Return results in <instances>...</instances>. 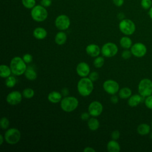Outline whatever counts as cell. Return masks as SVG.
I'll list each match as a JSON object with an SVG mask.
<instances>
[{
	"label": "cell",
	"instance_id": "cell-1",
	"mask_svg": "<svg viewBox=\"0 0 152 152\" xmlns=\"http://www.w3.org/2000/svg\"><path fill=\"white\" fill-rule=\"evenodd\" d=\"M77 90L82 96H89L93 90V81L89 78L83 77L78 82Z\"/></svg>",
	"mask_w": 152,
	"mask_h": 152
},
{
	"label": "cell",
	"instance_id": "cell-2",
	"mask_svg": "<svg viewBox=\"0 0 152 152\" xmlns=\"http://www.w3.org/2000/svg\"><path fill=\"white\" fill-rule=\"evenodd\" d=\"M26 63L24 61L23 58L19 56L13 58L10 62V68L12 73L15 75H21L23 74L26 69Z\"/></svg>",
	"mask_w": 152,
	"mask_h": 152
},
{
	"label": "cell",
	"instance_id": "cell-3",
	"mask_svg": "<svg viewBox=\"0 0 152 152\" xmlns=\"http://www.w3.org/2000/svg\"><path fill=\"white\" fill-rule=\"evenodd\" d=\"M48 15V11L46 8L42 5H35L31 11V17L33 20L37 22L45 21Z\"/></svg>",
	"mask_w": 152,
	"mask_h": 152
},
{
	"label": "cell",
	"instance_id": "cell-4",
	"mask_svg": "<svg viewBox=\"0 0 152 152\" xmlns=\"http://www.w3.org/2000/svg\"><path fill=\"white\" fill-rule=\"evenodd\" d=\"M78 106V99L73 96H66L61 101V107L66 112L74 111Z\"/></svg>",
	"mask_w": 152,
	"mask_h": 152
},
{
	"label": "cell",
	"instance_id": "cell-5",
	"mask_svg": "<svg viewBox=\"0 0 152 152\" xmlns=\"http://www.w3.org/2000/svg\"><path fill=\"white\" fill-rule=\"evenodd\" d=\"M138 93L142 97H147L152 94V81L148 78L141 80L138 87Z\"/></svg>",
	"mask_w": 152,
	"mask_h": 152
},
{
	"label": "cell",
	"instance_id": "cell-6",
	"mask_svg": "<svg viewBox=\"0 0 152 152\" xmlns=\"http://www.w3.org/2000/svg\"><path fill=\"white\" fill-rule=\"evenodd\" d=\"M4 138L8 144L11 145L15 144L18 142L21 138L20 131L17 128H10L5 132Z\"/></svg>",
	"mask_w": 152,
	"mask_h": 152
},
{
	"label": "cell",
	"instance_id": "cell-7",
	"mask_svg": "<svg viewBox=\"0 0 152 152\" xmlns=\"http://www.w3.org/2000/svg\"><path fill=\"white\" fill-rule=\"evenodd\" d=\"M120 31L125 35H131L135 31V25L129 19H123L119 24Z\"/></svg>",
	"mask_w": 152,
	"mask_h": 152
},
{
	"label": "cell",
	"instance_id": "cell-8",
	"mask_svg": "<svg viewBox=\"0 0 152 152\" xmlns=\"http://www.w3.org/2000/svg\"><path fill=\"white\" fill-rule=\"evenodd\" d=\"M118 48L116 45L112 42H108L103 45L101 52L103 56L110 58L114 56L118 52Z\"/></svg>",
	"mask_w": 152,
	"mask_h": 152
},
{
	"label": "cell",
	"instance_id": "cell-9",
	"mask_svg": "<svg viewBox=\"0 0 152 152\" xmlns=\"http://www.w3.org/2000/svg\"><path fill=\"white\" fill-rule=\"evenodd\" d=\"M71 21L69 18L64 14L58 15L55 21V24L56 28L60 30H65L70 26Z\"/></svg>",
	"mask_w": 152,
	"mask_h": 152
},
{
	"label": "cell",
	"instance_id": "cell-10",
	"mask_svg": "<svg viewBox=\"0 0 152 152\" xmlns=\"http://www.w3.org/2000/svg\"><path fill=\"white\" fill-rule=\"evenodd\" d=\"M103 88L106 93L113 95L118 92L119 86L116 81L113 80H107L103 83Z\"/></svg>",
	"mask_w": 152,
	"mask_h": 152
},
{
	"label": "cell",
	"instance_id": "cell-11",
	"mask_svg": "<svg viewBox=\"0 0 152 152\" xmlns=\"http://www.w3.org/2000/svg\"><path fill=\"white\" fill-rule=\"evenodd\" d=\"M131 51L134 56L137 58H141L146 54L147 48L143 43L138 42L134 44L131 46Z\"/></svg>",
	"mask_w": 152,
	"mask_h": 152
},
{
	"label": "cell",
	"instance_id": "cell-12",
	"mask_svg": "<svg viewBox=\"0 0 152 152\" xmlns=\"http://www.w3.org/2000/svg\"><path fill=\"white\" fill-rule=\"evenodd\" d=\"M103 111V106L98 101L92 102L88 106V112L93 117H96L101 115Z\"/></svg>",
	"mask_w": 152,
	"mask_h": 152
},
{
	"label": "cell",
	"instance_id": "cell-13",
	"mask_svg": "<svg viewBox=\"0 0 152 152\" xmlns=\"http://www.w3.org/2000/svg\"><path fill=\"white\" fill-rule=\"evenodd\" d=\"M22 96L23 94L18 91H13L8 94L6 100L9 104L17 105L21 102Z\"/></svg>",
	"mask_w": 152,
	"mask_h": 152
},
{
	"label": "cell",
	"instance_id": "cell-14",
	"mask_svg": "<svg viewBox=\"0 0 152 152\" xmlns=\"http://www.w3.org/2000/svg\"><path fill=\"white\" fill-rule=\"evenodd\" d=\"M90 71V69L89 65L84 62L79 63L76 67L77 74L81 77H86L88 75H89Z\"/></svg>",
	"mask_w": 152,
	"mask_h": 152
},
{
	"label": "cell",
	"instance_id": "cell-15",
	"mask_svg": "<svg viewBox=\"0 0 152 152\" xmlns=\"http://www.w3.org/2000/svg\"><path fill=\"white\" fill-rule=\"evenodd\" d=\"M86 51L87 53L91 57H97L100 53L99 46L96 44L88 45L86 48Z\"/></svg>",
	"mask_w": 152,
	"mask_h": 152
},
{
	"label": "cell",
	"instance_id": "cell-16",
	"mask_svg": "<svg viewBox=\"0 0 152 152\" xmlns=\"http://www.w3.org/2000/svg\"><path fill=\"white\" fill-rule=\"evenodd\" d=\"M48 33L47 31L43 27H36L33 32V36L39 40L44 39L47 36Z\"/></svg>",
	"mask_w": 152,
	"mask_h": 152
},
{
	"label": "cell",
	"instance_id": "cell-17",
	"mask_svg": "<svg viewBox=\"0 0 152 152\" xmlns=\"http://www.w3.org/2000/svg\"><path fill=\"white\" fill-rule=\"evenodd\" d=\"M48 99L52 103H58L62 100V94L58 91H53L48 94Z\"/></svg>",
	"mask_w": 152,
	"mask_h": 152
},
{
	"label": "cell",
	"instance_id": "cell-18",
	"mask_svg": "<svg viewBox=\"0 0 152 152\" xmlns=\"http://www.w3.org/2000/svg\"><path fill=\"white\" fill-rule=\"evenodd\" d=\"M107 150L109 152H119L121 150V147L116 140H112L107 144Z\"/></svg>",
	"mask_w": 152,
	"mask_h": 152
},
{
	"label": "cell",
	"instance_id": "cell-19",
	"mask_svg": "<svg viewBox=\"0 0 152 152\" xmlns=\"http://www.w3.org/2000/svg\"><path fill=\"white\" fill-rule=\"evenodd\" d=\"M142 101V97L138 94L131 96L128 100V104L131 107H135L138 106Z\"/></svg>",
	"mask_w": 152,
	"mask_h": 152
},
{
	"label": "cell",
	"instance_id": "cell-20",
	"mask_svg": "<svg viewBox=\"0 0 152 152\" xmlns=\"http://www.w3.org/2000/svg\"><path fill=\"white\" fill-rule=\"evenodd\" d=\"M67 36L65 32L61 31H59L55 37V42L58 45H64L66 41Z\"/></svg>",
	"mask_w": 152,
	"mask_h": 152
},
{
	"label": "cell",
	"instance_id": "cell-21",
	"mask_svg": "<svg viewBox=\"0 0 152 152\" xmlns=\"http://www.w3.org/2000/svg\"><path fill=\"white\" fill-rule=\"evenodd\" d=\"M24 75L26 78L30 81H33L37 78V73L36 71L31 66L27 68L24 72Z\"/></svg>",
	"mask_w": 152,
	"mask_h": 152
},
{
	"label": "cell",
	"instance_id": "cell-22",
	"mask_svg": "<svg viewBox=\"0 0 152 152\" xmlns=\"http://www.w3.org/2000/svg\"><path fill=\"white\" fill-rule=\"evenodd\" d=\"M150 131V126L147 124H141L137 127V132L140 135H145L148 134Z\"/></svg>",
	"mask_w": 152,
	"mask_h": 152
},
{
	"label": "cell",
	"instance_id": "cell-23",
	"mask_svg": "<svg viewBox=\"0 0 152 152\" xmlns=\"http://www.w3.org/2000/svg\"><path fill=\"white\" fill-rule=\"evenodd\" d=\"M88 128L91 131L97 130L100 126L99 121L95 118H91L88 119L87 122Z\"/></svg>",
	"mask_w": 152,
	"mask_h": 152
},
{
	"label": "cell",
	"instance_id": "cell-24",
	"mask_svg": "<svg viewBox=\"0 0 152 152\" xmlns=\"http://www.w3.org/2000/svg\"><path fill=\"white\" fill-rule=\"evenodd\" d=\"M12 71L8 66L6 65H1L0 66V76L2 78H7L10 76Z\"/></svg>",
	"mask_w": 152,
	"mask_h": 152
},
{
	"label": "cell",
	"instance_id": "cell-25",
	"mask_svg": "<svg viewBox=\"0 0 152 152\" xmlns=\"http://www.w3.org/2000/svg\"><path fill=\"white\" fill-rule=\"evenodd\" d=\"M132 94L131 90L128 87H124L119 91V96L120 98L125 99L131 97Z\"/></svg>",
	"mask_w": 152,
	"mask_h": 152
},
{
	"label": "cell",
	"instance_id": "cell-26",
	"mask_svg": "<svg viewBox=\"0 0 152 152\" xmlns=\"http://www.w3.org/2000/svg\"><path fill=\"white\" fill-rule=\"evenodd\" d=\"M120 45L123 48L128 49L132 46V40L128 37H122L120 39Z\"/></svg>",
	"mask_w": 152,
	"mask_h": 152
},
{
	"label": "cell",
	"instance_id": "cell-27",
	"mask_svg": "<svg viewBox=\"0 0 152 152\" xmlns=\"http://www.w3.org/2000/svg\"><path fill=\"white\" fill-rule=\"evenodd\" d=\"M17 80L16 78L13 76H9L7 78H6L5 83L7 87L8 88H12L14 87L16 84Z\"/></svg>",
	"mask_w": 152,
	"mask_h": 152
},
{
	"label": "cell",
	"instance_id": "cell-28",
	"mask_svg": "<svg viewBox=\"0 0 152 152\" xmlns=\"http://www.w3.org/2000/svg\"><path fill=\"white\" fill-rule=\"evenodd\" d=\"M23 96L26 99H31L34 95V91L33 89L31 88H25L22 93Z\"/></svg>",
	"mask_w": 152,
	"mask_h": 152
},
{
	"label": "cell",
	"instance_id": "cell-29",
	"mask_svg": "<svg viewBox=\"0 0 152 152\" xmlns=\"http://www.w3.org/2000/svg\"><path fill=\"white\" fill-rule=\"evenodd\" d=\"M104 64V59L103 57H102V56H97L93 61V65L97 68H100L102 67Z\"/></svg>",
	"mask_w": 152,
	"mask_h": 152
},
{
	"label": "cell",
	"instance_id": "cell-30",
	"mask_svg": "<svg viewBox=\"0 0 152 152\" xmlns=\"http://www.w3.org/2000/svg\"><path fill=\"white\" fill-rule=\"evenodd\" d=\"M23 5L27 9H32L36 5V0H21Z\"/></svg>",
	"mask_w": 152,
	"mask_h": 152
},
{
	"label": "cell",
	"instance_id": "cell-31",
	"mask_svg": "<svg viewBox=\"0 0 152 152\" xmlns=\"http://www.w3.org/2000/svg\"><path fill=\"white\" fill-rule=\"evenodd\" d=\"M0 125L2 129H7L10 126V121L6 117H2L1 119Z\"/></svg>",
	"mask_w": 152,
	"mask_h": 152
},
{
	"label": "cell",
	"instance_id": "cell-32",
	"mask_svg": "<svg viewBox=\"0 0 152 152\" xmlns=\"http://www.w3.org/2000/svg\"><path fill=\"white\" fill-rule=\"evenodd\" d=\"M152 1L151 0H141V5L142 8L145 10L150 9L151 7Z\"/></svg>",
	"mask_w": 152,
	"mask_h": 152
},
{
	"label": "cell",
	"instance_id": "cell-33",
	"mask_svg": "<svg viewBox=\"0 0 152 152\" xmlns=\"http://www.w3.org/2000/svg\"><path fill=\"white\" fill-rule=\"evenodd\" d=\"M145 104L147 108L152 109V95L147 97L145 100Z\"/></svg>",
	"mask_w": 152,
	"mask_h": 152
},
{
	"label": "cell",
	"instance_id": "cell-34",
	"mask_svg": "<svg viewBox=\"0 0 152 152\" xmlns=\"http://www.w3.org/2000/svg\"><path fill=\"white\" fill-rule=\"evenodd\" d=\"M93 82L97 81L99 78V74L96 72V71H93L91 72L90 74H89V77H88Z\"/></svg>",
	"mask_w": 152,
	"mask_h": 152
},
{
	"label": "cell",
	"instance_id": "cell-35",
	"mask_svg": "<svg viewBox=\"0 0 152 152\" xmlns=\"http://www.w3.org/2000/svg\"><path fill=\"white\" fill-rule=\"evenodd\" d=\"M23 59L26 64L30 63L33 61V56L29 53H26L23 56Z\"/></svg>",
	"mask_w": 152,
	"mask_h": 152
},
{
	"label": "cell",
	"instance_id": "cell-36",
	"mask_svg": "<svg viewBox=\"0 0 152 152\" xmlns=\"http://www.w3.org/2000/svg\"><path fill=\"white\" fill-rule=\"evenodd\" d=\"M131 55H132L131 51H130L129 50H125L122 52L121 56H122V58H124L125 59H128L131 58Z\"/></svg>",
	"mask_w": 152,
	"mask_h": 152
},
{
	"label": "cell",
	"instance_id": "cell-37",
	"mask_svg": "<svg viewBox=\"0 0 152 152\" xmlns=\"http://www.w3.org/2000/svg\"><path fill=\"white\" fill-rule=\"evenodd\" d=\"M40 5L45 8L49 7L52 5V0H41Z\"/></svg>",
	"mask_w": 152,
	"mask_h": 152
},
{
	"label": "cell",
	"instance_id": "cell-38",
	"mask_svg": "<svg viewBox=\"0 0 152 152\" xmlns=\"http://www.w3.org/2000/svg\"><path fill=\"white\" fill-rule=\"evenodd\" d=\"M119 137H120V133L117 130L113 131L111 134V137H112V140H116L119 138Z\"/></svg>",
	"mask_w": 152,
	"mask_h": 152
},
{
	"label": "cell",
	"instance_id": "cell-39",
	"mask_svg": "<svg viewBox=\"0 0 152 152\" xmlns=\"http://www.w3.org/2000/svg\"><path fill=\"white\" fill-rule=\"evenodd\" d=\"M90 113L88 112H83L81 115V119L83 121H86L89 119L90 117Z\"/></svg>",
	"mask_w": 152,
	"mask_h": 152
},
{
	"label": "cell",
	"instance_id": "cell-40",
	"mask_svg": "<svg viewBox=\"0 0 152 152\" xmlns=\"http://www.w3.org/2000/svg\"><path fill=\"white\" fill-rule=\"evenodd\" d=\"M113 4L116 7H121L124 2V0H112Z\"/></svg>",
	"mask_w": 152,
	"mask_h": 152
},
{
	"label": "cell",
	"instance_id": "cell-41",
	"mask_svg": "<svg viewBox=\"0 0 152 152\" xmlns=\"http://www.w3.org/2000/svg\"><path fill=\"white\" fill-rule=\"evenodd\" d=\"M110 101L113 104H116L118 102V97L116 95H113L110 97Z\"/></svg>",
	"mask_w": 152,
	"mask_h": 152
},
{
	"label": "cell",
	"instance_id": "cell-42",
	"mask_svg": "<svg viewBox=\"0 0 152 152\" xmlns=\"http://www.w3.org/2000/svg\"><path fill=\"white\" fill-rule=\"evenodd\" d=\"M61 91H62V94L63 96H68L69 94V90H68V89L67 88H64L61 90Z\"/></svg>",
	"mask_w": 152,
	"mask_h": 152
},
{
	"label": "cell",
	"instance_id": "cell-43",
	"mask_svg": "<svg viewBox=\"0 0 152 152\" xmlns=\"http://www.w3.org/2000/svg\"><path fill=\"white\" fill-rule=\"evenodd\" d=\"M84 152H95L96 150L93 148L92 147H86L84 150H83Z\"/></svg>",
	"mask_w": 152,
	"mask_h": 152
},
{
	"label": "cell",
	"instance_id": "cell-44",
	"mask_svg": "<svg viewBox=\"0 0 152 152\" xmlns=\"http://www.w3.org/2000/svg\"><path fill=\"white\" fill-rule=\"evenodd\" d=\"M4 139H5V138L3 137V135L2 134L0 135V145H2L3 142H4Z\"/></svg>",
	"mask_w": 152,
	"mask_h": 152
},
{
	"label": "cell",
	"instance_id": "cell-45",
	"mask_svg": "<svg viewBox=\"0 0 152 152\" xmlns=\"http://www.w3.org/2000/svg\"><path fill=\"white\" fill-rule=\"evenodd\" d=\"M148 15H149L150 17L152 19V7L150 8V10L148 11Z\"/></svg>",
	"mask_w": 152,
	"mask_h": 152
},
{
	"label": "cell",
	"instance_id": "cell-46",
	"mask_svg": "<svg viewBox=\"0 0 152 152\" xmlns=\"http://www.w3.org/2000/svg\"><path fill=\"white\" fill-rule=\"evenodd\" d=\"M151 128H152V122H151Z\"/></svg>",
	"mask_w": 152,
	"mask_h": 152
}]
</instances>
